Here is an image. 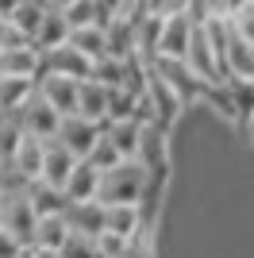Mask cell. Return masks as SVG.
<instances>
[{"label": "cell", "mask_w": 254, "mask_h": 258, "mask_svg": "<svg viewBox=\"0 0 254 258\" xmlns=\"http://www.w3.org/2000/svg\"><path fill=\"white\" fill-rule=\"evenodd\" d=\"M23 135H27V131L20 127V123H16V119L12 116H4L0 119V162H16V151H20V143H23Z\"/></svg>", "instance_id": "28"}, {"label": "cell", "mask_w": 254, "mask_h": 258, "mask_svg": "<svg viewBox=\"0 0 254 258\" xmlns=\"http://www.w3.org/2000/svg\"><path fill=\"white\" fill-rule=\"evenodd\" d=\"M46 62L35 46H20V50H0V77H23V81H39Z\"/></svg>", "instance_id": "12"}, {"label": "cell", "mask_w": 254, "mask_h": 258, "mask_svg": "<svg viewBox=\"0 0 254 258\" xmlns=\"http://www.w3.org/2000/svg\"><path fill=\"white\" fill-rule=\"evenodd\" d=\"M39 4H42V8H58V12H62V8H70L74 0H39Z\"/></svg>", "instance_id": "38"}, {"label": "cell", "mask_w": 254, "mask_h": 258, "mask_svg": "<svg viewBox=\"0 0 254 258\" xmlns=\"http://www.w3.org/2000/svg\"><path fill=\"white\" fill-rule=\"evenodd\" d=\"M147 185H150V170L139 158H123L116 170H108L104 177H100L96 201H100L104 208H112V205H139V201L147 197Z\"/></svg>", "instance_id": "1"}, {"label": "cell", "mask_w": 254, "mask_h": 258, "mask_svg": "<svg viewBox=\"0 0 254 258\" xmlns=\"http://www.w3.org/2000/svg\"><path fill=\"white\" fill-rule=\"evenodd\" d=\"M27 201H31V208L39 216H66V208H70V197H66L62 189L46 185V181H31L27 185Z\"/></svg>", "instance_id": "21"}, {"label": "cell", "mask_w": 254, "mask_h": 258, "mask_svg": "<svg viewBox=\"0 0 254 258\" xmlns=\"http://www.w3.org/2000/svg\"><path fill=\"white\" fill-rule=\"evenodd\" d=\"M66 220H70V227H74L77 235H104L108 231V208L100 205V201H81V205H70L66 208Z\"/></svg>", "instance_id": "13"}, {"label": "cell", "mask_w": 254, "mask_h": 258, "mask_svg": "<svg viewBox=\"0 0 254 258\" xmlns=\"http://www.w3.org/2000/svg\"><path fill=\"white\" fill-rule=\"evenodd\" d=\"M23 254H27V247H23L12 231H4V227H0V258H23Z\"/></svg>", "instance_id": "35"}, {"label": "cell", "mask_w": 254, "mask_h": 258, "mask_svg": "<svg viewBox=\"0 0 254 258\" xmlns=\"http://www.w3.org/2000/svg\"><path fill=\"white\" fill-rule=\"evenodd\" d=\"M96 247H100V254H104V258H123L127 239H123V235H112V231H104V235H96Z\"/></svg>", "instance_id": "33"}, {"label": "cell", "mask_w": 254, "mask_h": 258, "mask_svg": "<svg viewBox=\"0 0 254 258\" xmlns=\"http://www.w3.org/2000/svg\"><path fill=\"white\" fill-rule=\"evenodd\" d=\"M20 46H31V39L12 20H0V50H20Z\"/></svg>", "instance_id": "32"}, {"label": "cell", "mask_w": 254, "mask_h": 258, "mask_svg": "<svg viewBox=\"0 0 254 258\" xmlns=\"http://www.w3.org/2000/svg\"><path fill=\"white\" fill-rule=\"evenodd\" d=\"M104 135L116 143V151L123 158H139V139H143V123L123 119V123H104Z\"/></svg>", "instance_id": "23"}, {"label": "cell", "mask_w": 254, "mask_h": 258, "mask_svg": "<svg viewBox=\"0 0 254 258\" xmlns=\"http://www.w3.org/2000/svg\"><path fill=\"white\" fill-rule=\"evenodd\" d=\"M62 16L70 20V27H100L96 23V8H93V0H74L70 8H62Z\"/></svg>", "instance_id": "30"}, {"label": "cell", "mask_w": 254, "mask_h": 258, "mask_svg": "<svg viewBox=\"0 0 254 258\" xmlns=\"http://www.w3.org/2000/svg\"><path fill=\"white\" fill-rule=\"evenodd\" d=\"M100 135H104V123H93V119H85V116H66L54 139L62 143L74 158H89L93 147L100 143Z\"/></svg>", "instance_id": "6"}, {"label": "cell", "mask_w": 254, "mask_h": 258, "mask_svg": "<svg viewBox=\"0 0 254 258\" xmlns=\"http://www.w3.org/2000/svg\"><path fill=\"white\" fill-rule=\"evenodd\" d=\"M123 258H150V231H139V235L127 239Z\"/></svg>", "instance_id": "34"}, {"label": "cell", "mask_w": 254, "mask_h": 258, "mask_svg": "<svg viewBox=\"0 0 254 258\" xmlns=\"http://www.w3.org/2000/svg\"><path fill=\"white\" fill-rule=\"evenodd\" d=\"M42 62H46V70L50 74H62V77H74V81H89L93 77V70H96V62L89 58V54H81L77 46H58V50H50V54H42Z\"/></svg>", "instance_id": "11"}, {"label": "cell", "mask_w": 254, "mask_h": 258, "mask_svg": "<svg viewBox=\"0 0 254 258\" xmlns=\"http://www.w3.org/2000/svg\"><path fill=\"white\" fill-rule=\"evenodd\" d=\"M108 104H112V89L100 85L96 77L81 81V100H77V116L93 119V123H108Z\"/></svg>", "instance_id": "16"}, {"label": "cell", "mask_w": 254, "mask_h": 258, "mask_svg": "<svg viewBox=\"0 0 254 258\" xmlns=\"http://www.w3.org/2000/svg\"><path fill=\"white\" fill-rule=\"evenodd\" d=\"M185 62H189V70L201 77L204 85H223V81H227V74H223V62L216 58V50H212V39H208V31H204V27H197V31H193V43H189Z\"/></svg>", "instance_id": "7"}, {"label": "cell", "mask_w": 254, "mask_h": 258, "mask_svg": "<svg viewBox=\"0 0 254 258\" xmlns=\"http://www.w3.org/2000/svg\"><path fill=\"white\" fill-rule=\"evenodd\" d=\"M193 31H197V27H193L189 16H166L154 58H181V62H185V54H189V43H193Z\"/></svg>", "instance_id": "10"}, {"label": "cell", "mask_w": 254, "mask_h": 258, "mask_svg": "<svg viewBox=\"0 0 254 258\" xmlns=\"http://www.w3.org/2000/svg\"><path fill=\"white\" fill-rule=\"evenodd\" d=\"M8 170H12L8 162H0V193H4V189H8Z\"/></svg>", "instance_id": "39"}, {"label": "cell", "mask_w": 254, "mask_h": 258, "mask_svg": "<svg viewBox=\"0 0 254 258\" xmlns=\"http://www.w3.org/2000/svg\"><path fill=\"white\" fill-rule=\"evenodd\" d=\"M246 131H250V135H254V119H250V127H246Z\"/></svg>", "instance_id": "40"}, {"label": "cell", "mask_w": 254, "mask_h": 258, "mask_svg": "<svg viewBox=\"0 0 254 258\" xmlns=\"http://www.w3.org/2000/svg\"><path fill=\"white\" fill-rule=\"evenodd\" d=\"M16 8H20V0H0V20H12Z\"/></svg>", "instance_id": "37"}, {"label": "cell", "mask_w": 254, "mask_h": 258, "mask_svg": "<svg viewBox=\"0 0 254 258\" xmlns=\"http://www.w3.org/2000/svg\"><path fill=\"white\" fill-rule=\"evenodd\" d=\"M0 227L12 231L23 247L35 243V227H39V212L31 208L27 193H4L0 197Z\"/></svg>", "instance_id": "3"}, {"label": "cell", "mask_w": 254, "mask_h": 258, "mask_svg": "<svg viewBox=\"0 0 254 258\" xmlns=\"http://www.w3.org/2000/svg\"><path fill=\"white\" fill-rule=\"evenodd\" d=\"M85 162H93V166H96L100 173H108V170H116L119 162H123V154L116 151V143L108 139V135H100V143L93 147V154H89Z\"/></svg>", "instance_id": "29"}, {"label": "cell", "mask_w": 254, "mask_h": 258, "mask_svg": "<svg viewBox=\"0 0 254 258\" xmlns=\"http://www.w3.org/2000/svg\"><path fill=\"white\" fill-rule=\"evenodd\" d=\"M46 12H50V8H42L39 0H20V8L12 12V23H16V27H20V31L35 43V35H39L42 20H46Z\"/></svg>", "instance_id": "25"}, {"label": "cell", "mask_w": 254, "mask_h": 258, "mask_svg": "<svg viewBox=\"0 0 254 258\" xmlns=\"http://www.w3.org/2000/svg\"><path fill=\"white\" fill-rule=\"evenodd\" d=\"M27 258H62L58 250H46V247H27Z\"/></svg>", "instance_id": "36"}, {"label": "cell", "mask_w": 254, "mask_h": 258, "mask_svg": "<svg viewBox=\"0 0 254 258\" xmlns=\"http://www.w3.org/2000/svg\"><path fill=\"white\" fill-rule=\"evenodd\" d=\"M108 231H112V235H123V239L147 231V220H143L139 205H112L108 208Z\"/></svg>", "instance_id": "22"}, {"label": "cell", "mask_w": 254, "mask_h": 258, "mask_svg": "<svg viewBox=\"0 0 254 258\" xmlns=\"http://www.w3.org/2000/svg\"><path fill=\"white\" fill-rule=\"evenodd\" d=\"M8 116L16 119V123H20L27 135H35V139H54V135H58V127H62V116H58V112H54L46 100H42L39 89H35V93L23 100L16 112H8Z\"/></svg>", "instance_id": "4"}, {"label": "cell", "mask_w": 254, "mask_h": 258, "mask_svg": "<svg viewBox=\"0 0 254 258\" xmlns=\"http://www.w3.org/2000/svg\"><path fill=\"white\" fill-rule=\"evenodd\" d=\"M70 46H77L81 54H89L93 62L108 58V35H104V27H77V31H70Z\"/></svg>", "instance_id": "24"}, {"label": "cell", "mask_w": 254, "mask_h": 258, "mask_svg": "<svg viewBox=\"0 0 254 258\" xmlns=\"http://www.w3.org/2000/svg\"><path fill=\"white\" fill-rule=\"evenodd\" d=\"M150 66L177 89V97L185 100V104H193V100L204 97V81L189 70V62H181V58H150Z\"/></svg>", "instance_id": "8"}, {"label": "cell", "mask_w": 254, "mask_h": 258, "mask_svg": "<svg viewBox=\"0 0 254 258\" xmlns=\"http://www.w3.org/2000/svg\"><path fill=\"white\" fill-rule=\"evenodd\" d=\"M70 31H74V27H70V20H66V16H62L58 8H50L31 46H35L39 54H50V50H58V46H66V43H70Z\"/></svg>", "instance_id": "18"}, {"label": "cell", "mask_w": 254, "mask_h": 258, "mask_svg": "<svg viewBox=\"0 0 254 258\" xmlns=\"http://www.w3.org/2000/svg\"><path fill=\"white\" fill-rule=\"evenodd\" d=\"M104 35H108V58H119V62L143 58V54H139V31L127 16H116V20L104 27Z\"/></svg>", "instance_id": "15"}, {"label": "cell", "mask_w": 254, "mask_h": 258, "mask_svg": "<svg viewBox=\"0 0 254 258\" xmlns=\"http://www.w3.org/2000/svg\"><path fill=\"white\" fill-rule=\"evenodd\" d=\"M62 258H104L100 254V247H96V239H89V235H70V243L62 247Z\"/></svg>", "instance_id": "31"}, {"label": "cell", "mask_w": 254, "mask_h": 258, "mask_svg": "<svg viewBox=\"0 0 254 258\" xmlns=\"http://www.w3.org/2000/svg\"><path fill=\"white\" fill-rule=\"evenodd\" d=\"M70 235H74V227H70L66 216H39L31 247H46V250H58V254H62V247L70 243Z\"/></svg>", "instance_id": "20"}, {"label": "cell", "mask_w": 254, "mask_h": 258, "mask_svg": "<svg viewBox=\"0 0 254 258\" xmlns=\"http://www.w3.org/2000/svg\"><path fill=\"white\" fill-rule=\"evenodd\" d=\"M35 89L42 93V100L58 112V116H77V100H81V81L74 77H62V74H50V70H42V77L35 81Z\"/></svg>", "instance_id": "5"}, {"label": "cell", "mask_w": 254, "mask_h": 258, "mask_svg": "<svg viewBox=\"0 0 254 258\" xmlns=\"http://www.w3.org/2000/svg\"><path fill=\"white\" fill-rule=\"evenodd\" d=\"M42 158H46V139L23 135L20 151H16V162H12V170L23 173L27 181H39V177H42Z\"/></svg>", "instance_id": "19"}, {"label": "cell", "mask_w": 254, "mask_h": 258, "mask_svg": "<svg viewBox=\"0 0 254 258\" xmlns=\"http://www.w3.org/2000/svg\"><path fill=\"white\" fill-rule=\"evenodd\" d=\"M35 93V81H23V77H0V112L8 116L23 100Z\"/></svg>", "instance_id": "26"}, {"label": "cell", "mask_w": 254, "mask_h": 258, "mask_svg": "<svg viewBox=\"0 0 254 258\" xmlns=\"http://www.w3.org/2000/svg\"><path fill=\"white\" fill-rule=\"evenodd\" d=\"M227 89H231V104H235V123L250 127V119H254V81H227Z\"/></svg>", "instance_id": "27"}, {"label": "cell", "mask_w": 254, "mask_h": 258, "mask_svg": "<svg viewBox=\"0 0 254 258\" xmlns=\"http://www.w3.org/2000/svg\"><path fill=\"white\" fill-rule=\"evenodd\" d=\"M139 162L150 170V177L166 181V170H169L166 127H158V123H143V139H139Z\"/></svg>", "instance_id": "9"}, {"label": "cell", "mask_w": 254, "mask_h": 258, "mask_svg": "<svg viewBox=\"0 0 254 258\" xmlns=\"http://www.w3.org/2000/svg\"><path fill=\"white\" fill-rule=\"evenodd\" d=\"M100 177L104 173L96 170L93 162H77L74 173H70V181H66V197H70V205H81V201H96V193H100Z\"/></svg>", "instance_id": "17"}, {"label": "cell", "mask_w": 254, "mask_h": 258, "mask_svg": "<svg viewBox=\"0 0 254 258\" xmlns=\"http://www.w3.org/2000/svg\"><path fill=\"white\" fill-rule=\"evenodd\" d=\"M77 162L81 158H74L58 139H46V158H42V177L39 181H46V185H54V189L66 193V181H70V173H74Z\"/></svg>", "instance_id": "14"}, {"label": "cell", "mask_w": 254, "mask_h": 258, "mask_svg": "<svg viewBox=\"0 0 254 258\" xmlns=\"http://www.w3.org/2000/svg\"><path fill=\"white\" fill-rule=\"evenodd\" d=\"M0 119H4V112H0Z\"/></svg>", "instance_id": "41"}, {"label": "cell", "mask_w": 254, "mask_h": 258, "mask_svg": "<svg viewBox=\"0 0 254 258\" xmlns=\"http://www.w3.org/2000/svg\"><path fill=\"white\" fill-rule=\"evenodd\" d=\"M143 97L150 100V112H154V123H158V127H173V123H177V116H181V108H189L185 104V100L177 97V89L169 85L166 77L158 74V70H154V66L147 62V89H143Z\"/></svg>", "instance_id": "2"}]
</instances>
